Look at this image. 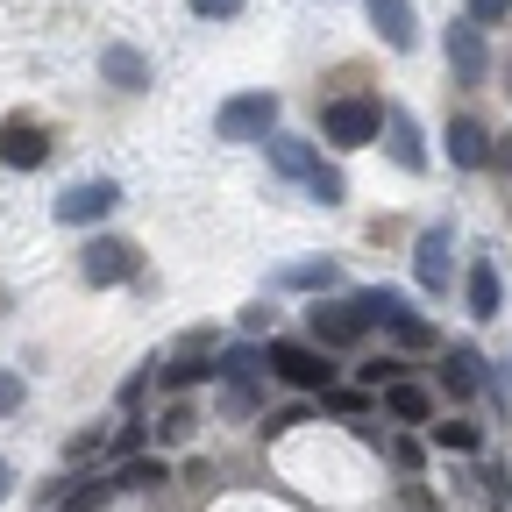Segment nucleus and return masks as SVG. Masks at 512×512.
<instances>
[{"instance_id": "nucleus-1", "label": "nucleus", "mask_w": 512, "mask_h": 512, "mask_svg": "<svg viewBox=\"0 0 512 512\" xmlns=\"http://www.w3.org/2000/svg\"><path fill=\"white\" fill-rule=\"evenodd\" d=\"M264 370H271L278 384H292V392H313V399L335 384L328 349H313V342H264Z\"/></svg>"}, {"instance_id": "nucleus-2", "label": "nucleus", "mask_w": 512, "mask_h": 512, "mask_svg": "<svg viewBox=\"0 0 512 512\" xmlns=\"http://www.w3.org/2000/svg\"><path fill=\"white\" fill-rule=\"evenodd\" d=\"M377 128H384V107H377L370 93H342V100L320 107V136H328L335 150H363V143H377Z\"/></svg>"}, {"instance_id": "nucleus-3", "label": "nucleus", "mask_w": 512, "mask_h": 512, "mask_svg": "<svg viewBox=\"0 0 512 512\" xmlns=\"http://www.w3.org/2000/svg\"><path fill=\"white\" fill-rule=\"evenodd\" d=\"M271 128H278V93H264V86L214 107V136H221V143H264Z\"/></svg>"}, {"instance_id": "nucleus-4", "label": "nucleus", "mask_w": 512, "mask_h": 512, "mask_svg": "<svg viewBox=\"0 0 512 512\" xmlns=\"http://www.w3.org/2000/svg\"><path fill=\"white\" fill-rule=\"evenodd\" d=\"M370 328H363V313H356V299H313L306 306V342L313 349H356Z\"/></svg>"}, {"instance_id": "nucleus-5", "label": "nucleus", "mask_w": 512, "mask_h": 512, "mask_svg": "<svg viewBox=\"0 0 512 512\" xmlns=\"http://www.w3.org/2000/svg\"><path fill=\"white\" fill-rule=\"evenodd\" d=\"M114 207H121V185H114V178H79V185L57 192V221H64V228H93V221H107Z\"/></svg>"}, {"instance_id": "nucleus-6", "label": "nucleus", "mask_w": 512, "mask_h": 512, "mask_svg": "<svg viewBox=\"0 0 512 512\" xmlns=\"http://www.w3.org/2000/svg\"><path fill=\"white\" fill-rule=\"evenodd\" d=\"M441 50H448L456 86H484V79H491V50H484V29H477V22H448Z\"/></svg>"}, {"instance_id": "nucleus-7", "label": "nucleus", "mask_w": 512, "mask_h": 512, "mask_svg": "<svg viewBox=\"0 0 512 512\" xmlns=\"http://www.w3.org/2000/svg\"><path fill=\"white\" fill-rule=\"evenodd\" d=\"M79 278L86 285H128V278H136V249H128L121 235H93L79 249Z\"/></svg>"}, {"instance_id": "nucleus-8", "label": "nucleus", "mask_w": 512, "mask_h": 512, "mask_svg": "<svg viewBox=\"0 0 512 512\" xmlns=\"http://www.w3.org/2000/svg\"><path fill=\"white\" fill-rule=\"evenodd\" d=\"M413 271H420L427 292H441L448 278H456V228H448V221H434V228L413 242Z\"/></svg>"}, {"instance_id": "nucleus-9", "label": "nucleus", "mask_w": 512, "mask_h": 512, "mask_svg": "<svg viewBox=\"0 0 512 512\" xmlns=\"http://www.w3.org/2000/svg\"><path fill=\"white\" fill-rule=\"evenodd\" d=\"M0 164H8V171H36V164H50V128L29 121V114H15L8 128H0Z\"/></svg>"}, {"instance_id": "nucleus-10", "label": "nucleus", "mask_w": 512, "mask_h": 512, "mask_svg": "<svg viewBox=\"0 0 512 512\" xmlns=\"http://www.w3.org/2000/svg\"><path fill=\"white\" fill-rule=\"evenodd\" d=\"M214 342H207V328H192L185 342H178V356L164 363V392H192V384H207L214 377V356H207Z\"/></svg>"}, {"instance_id": "nucleus-11", "label": "nucleus", "mask_w": 512, "mask_h": 512, "mask_svg": "<svg viewBox=\"0 0 512 512\" xmlns=\"http://www.w3.org/2000/svg\"><path fill=\"white\" fill-rule=\"evenodd\" d=\"M363 15H370V29L392 43V50H413V43H420V15H413V0H363Z\"/></svg>"}, {"instance_id": "nucleus-12", "label": "nucleus", "mask_w": 512, "mask_h": 512, "mask_svg": "<svg viewBox=\"0 0 512 512\" xmlns=\"http://www.w3.org/2000/svg\"><path fill=\"white\" fill-rule=\"evenodd\" d=\"M384 150H392L399 171H427V143H420V121L406 107H384Z\"/></svg>"}, {"instance_id": "nucleus-13", "label": "nucleus", "mask_w": 512, "mask_h": 512, "mask_svg": "<svg viewBox=\"0 0 512 512\" xmlns=\"http://www.w3.org/2000/svg\"><path fill=\"white\" fill-rule=\"evenodd\" d=\"M264 157H271V171L292 178V185H306L313 164H320V150H313L306 136H285V128H271V136H264Z\"/></svg>"}, {"instance_id": "nucleus-14", "label": "nucleus", "mask_w": 512, "mask_h": 512, "mask_svg": "<svg viewBox=\"0 0 512 512\" xmlns=\"http://www.w3.org/2000/svg\"><path fill=\"white\" fill-rule=\"evenodd\" d=\"M441 392H448V399H477V392H484V356H477L470 342L441 349Z\"/></svg>"}, {"instance_id": "nucleus-15", "label": "nucleus", "mask_w": 512, "mask_h": 512, "mask_svg": "<svg viewBox=\"0 0 512 512\" xmlns=\"http://www.w3.org/2000/svg\"><path fill=\"white\" fill-rule=\"evenodd\" d=\"M448 164H456V171H484V164H491V136H484L477 114H456V121H448Z\"/></svg>"}, {"instance_id": "nucleus-16", "label": "nucleus", "mask_w": 512, "mask_h": 512, "mask_svg": "<svg viewBox=\"0 0 512 512\" xmlns=\"http://www.w3.org/2000/svg\"><path fill=\"white\" fill-rule=\"evenodd\" d=\"M356 313H363V328H384V335H392L399 320L413 313V299L392 292V285H370V292H356Z\"/></svg>"}, {"instance_id": "nucleus-17", "label": "nucleus", "mask_w": 512, "mask_h": 512, "mask_svg": "<svg viewBox=\"0 0 512 512\" xmlns=\"http://www.w3.org/2000/svg\"><path fill=\"white\" fill-rule=\"evenodd\" d=\"M463 299H470V313H477V320H491V313L505 306V278H498V264H491V256H477V264H470Z\"/></svg>"}, {"instance_id": "nucleus-18", "label": "nucleus", "mask_w": 512, "mask_h": 512, "mask_svg": "<svg viewBox=\"0 0 512 512\" xmlns=\"http://www.w3.org/2000/svg\"><path fill=\"white\" fill-rule=\"evenodd\" d=\"M100 72H107V86H121V93H143V86H150V57L128 50V43H107Z\"/></svg>"}, {"instance_id": "nucleus-19", "label": "nucleus", "mask_w": 512, "mask_h": 512, "mask_svg": "<svg viewBox=\"0 0 512 512\" xmlns=\"http://www.w3.org/2000/svg\"><path fill=\"white\" fill-rule=\"evenodd\" d=\"M384 413H392L399 427H427V420H434V399L420 392V384L392 377V384H384Z\"/></svg>"}, {"instance_id": "nucleus-20", "label": "nucleus", "mask_w": 512, "mask_h": 512, "mask_svg": "<svg viewBox=\"0 0 512 512\" xmlns=\"http://www.w3.org/2000/svg\"><path fill=\"white\" fill-rule=\"evenodd\" d=\"M278 285H285V292H335V285H342V264H335V256H320V264H292Z\"/></svg>"}, {"instance_id": "nucleus-21", "label": "nucleus", "mask_w": 512, "mask_h": 512, "mask_svg": "<svg viewBox=\"0 0 512 512\" xmlns=\"http://www.w3.org/2000/svg\"><path fill=\"white\" fill-rule=\"evenodd\" d=\"M221 413H228V420L264 413V377H228V384H221Z\"/></svg>"}, {"instance_id": "nucleus-22", "label": "nucleus", "mask_w": 512, "mask_h": 512, "mask_svg": "<svg viewBox=\"0 0 512 512\" xmlns=\"http://www.w3.org/2000/svg\"><path fill=\"white\" fill-rule=\"evenodd\" d=\"M427 434H434V448H456V456H477V448H484V427L477 420H434Z\"/></svg>"}, {"instance_id": "nucleus-23", "label": "nucleus", "mask_w": 512, "mask_h": 512, "mask_svg": "<svg viewBox=\"0 0 512 512\" xmlns=\"http://www.w3.org/2000/svg\"><path fill=\"white\" fill-rule=\"evenodd\" d=\"M150 484H164V463H157V456H128V463L114 470V491H150Z\"/></svg>"}, {"instance_id": "nucleus-24", "label": "nucleus", "mask_w": 512, "mask_h": 512, "mask_svg": "<svg viewBox=\"0 0 512 512\" xmlns=\"http://www.w3.org/2000/svg\"><path fill=\"white\" fill-rule=\"evenodd\" d=\"M214 377L228 384V377H264V349H256V342H235L221 363H214Z\"/></svg>"}, {"instance_id": "nucleus-25", "label": "nucleus", "mask_w": 512, "mask_h": 512, "mask_svg": "<svg viewBox=\"0 0 512 512\" xmlns=\"http://www.w3.org/2000/svg\"><path fill=\"white\" fill-rule=\"evenodd\" d=\"M306 192H313V200H320V207H342V200H349V178H342L335 164H313V178H306Z\"/></svg>"}, {"instance_id": "nucleus-26", "label": "nucleus", "mask_w": 512, "mask_h": 512, "mask_svg": "<svg viewBox=\"0 0 512 512\" xmlns=\"http://www.w3.org/2000/svg\"><path fill=\"white\" fill-rule=\"evenodd\" d=\"M114 498V477H93V484H79L72 498H57V512H100Z\"/></svg>"}, {"instance_id": "nucleus-27", "label": "nucleus", "mask_w": 512, "mask_h": 512, "mask_svg": "<svg viewBox=\"0 0 512 512\" xmlns=\"http://www.w3.org/2000/svg\"><path fill=\"white\" fill-rule=\"evenodd\" d=\"M157 434H164V441H171V448H178V441H192V434H200V413H192V406H185V399H178V406H171V413H164V420H157Z\"/></svg>"}, {"instance_id": "nucleus-28", "label": "nucleus", "mask_w": 512, "mask_h": 512, "mask_svg": "<svg viewBox=\"0 0 512 512\" xmlns=\"http://www.w3.org/2000/svg\"><path fill=\"white\" fill-rule=\"evenodd\" d=\"M399 370H406L399 356H363V363H356V384H370V392H384V384H392Z\"/></svg>"}, {"instance_id": "nucleus-29", "label": "nucleus", "mask_w": 512, "mask_h": 512, "mask_svg": "<svg viewBox=\"0 0 512 512\" xmlns=\"http://www.w3.org/2000/svg\"><path fill=\"white\" fill-rule=\"evenodd\" d=\"M392 342H399V349H434V328H427L420 313H406L399 328H392Z\"/></svg>"}, {"instance_id": "nucleus-30", "label": "nucleus", "mask_w": 512, "mask_h": 512, "mask_svg": "<svg viewBox=\"0 0 512 512\" xmlns=\"http://www.w3.org/2000/svg\"><path fill=\"white\" fill-rule=\"evenodd\" d=\"M505 15H512V0H463V22H477V29H491Z\"/></svg>"}, {"instance_id": "nucleus-31", "label": "nucleus", "mask_w": 512, "mask_h": 512, "mask_svg": "<svg viewBox=\"0 0 512 512\" xmlns=\"http://www.w3.org/2000/svg\"><path fill=\"white\" fill-rule=\"evenodd\" d=\"M22 399H29L22 370H0V420H8V413H22Z\"/></svg>"}, {"instance_id": "nucleus-32", "label": "nucleus", "mask_w": 512, "mask_h": 512, "mask_svg": "<svg viewBox=\"0 0 512 512\" xmlns=\"http://www.w3.org/2000/svg\"><path fill=\"white\" fill-rule=\"evenodd\" d=\"M100 448H107V434H100V427H86V434L64 441V463H86V456H100Z\"/></svg>"}, {"instance_id": "nucleus-33", "label": "nucleus", "mask_w": 512, "mask_h": 512, "mask_svg": "<svg viewBox=\"0 0 512 512\" xmlns=\"http://www.w3.org/2000/svg\"><path fill=\"white\" fill-rule=\"evenodd\" d=\"M320 406L342 413V420H356V413H363V392H342V384H328V392H320Z\"/></svg>"}, {"instance_id": "nucleus-34", "label": "nucleus", "mask_w": 512, "mask_h": 512, "mask_svg": "<svg viewBox=\"0 0 512 512\" xmlns=\"http://www.w3.org/2000/svg\"><path fill=\"white\" fill-rule=\"evenodd\" d=\"M192 15H200V22H235L242 0H192Z\"/></svg>"}, {"instance_id": "nucleus-35", "label": "nucleus", "mask_w": 512, "mask_h": 512, "mask_svg": "<svg viewBox=\"0 0 512 512\" xmlns=\"http://www.w3.org/2000/svg\"><path fill=\"white\" fill-rule=\"evenodd\" d=\"M484 491H498V498H512V470L505 463H484V477H477Z\"/></svg>"}, {"instance_id": "nucleus-36", "label": "nucleus", "mask_w": 512, "mask_h": 512, "mask_svg": "<svg viewBox=\"0 0 512 512\" xmlns=\"http://www.w3.org/2000/svg\"><path fill=\"white\" fill-rule=\"evenodd\" d=\"M392 463L399 470H420V441H392Z\"/></svg>"}, {"instance_id": "nucleus-37", "label": "nucleus", "mask_w": 512, "mask_h": 512, "mask_svg": "<svg viewBox=\"0 0 512 512\" xmlns=\"http://www.w3.org/2000/svg\"><path fill=\"white\" fill-rule=\"evenodd\" d=\"M491 171H505V178H512V136H505V143H491Z\"/></svg>"}, {"instance_id": "nucleus-38", "label": "nucleus", "mask_w": 512, "mask_h": 512, "mask_svg": "<svg viewBox=\"0 0 512 512\" xmlns=\"http://www.w3.org/2000/svg\"><path fill=\"white\" fill-rule=\"evenodd\" d=\"M8 491H15V463H8V456H0V498H8Z\"/></svg>"}]
</instances>
